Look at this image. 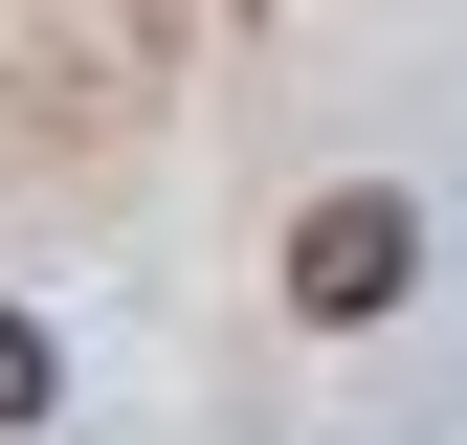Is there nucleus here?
Here are the masks:
<instances>
[{
	"mask_svg": "<svg viewBox=\"0 0 467 445\" xmlns=\"http://www.w3.org/2000/svg\"><path fill=\"white\" fill-rule=\"evenodd\" d=\"M400 290H423V201H400V179H334L312 222H289V312H312V334H379Z\"/></svg>",
	"mask_w": 467,
	"mask_h": 445,
	"instance_id": "f257e3e1",
	"label": "nucleus"
},
{
	"mask_svg": "<svg viewBox=\"0 0 467 445\" xmlns=\"http://www.w3.org/2000/svg\"><path fill=\"white\" fill-rule=\"evenodd\" d=\"M0 423H45V334L23 312H0Z\"/></svg>",
	"mask_w": 467,
	"mask_h": 445,
	"instance_id": "f03ea898",
	"label": "nucleus"
}]
</instances>
